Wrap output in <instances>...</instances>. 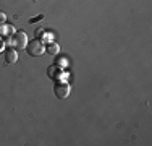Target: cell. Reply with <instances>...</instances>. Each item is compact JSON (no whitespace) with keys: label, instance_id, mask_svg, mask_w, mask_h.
Instances as JSON below:
<instances>
[{"label":"cell","instance_id":"1","mask_svg":"<svg viewBox=\"0 0 152 146\" xmlns=\"http://www.w3.org/2000/svg\"><path fill=\"white\" fill-rule=\"evenodd\" d=\"M12 44L16 47L18 50L26 49V46H28V36H26V32H24V31L15 32V34H13V38H12Z\"/></svg>","mask_w":152,"mask_h":146},{"label":"cell","instance_id":"2","mask_svg":"<svg viewBox=\"0 0 152 146\" xmlns=\"http://www.w3.org/2000/svg\"><path fill=\"white\" fill-rule=\"evenodd\" d=\"M28 52L32 57H39L44 54V46H42L41 41H31V42H28Z\"/></svg>","mask_w":152,"mask_h":146},{"label":"cell","instance_id":"3","mask_svg":"<svg viewBox=\"0 0 152 146\" xmlns=\"http://www.w3.org/2000/svg\"><path fill=\"white\" fill-rule=\"evenodd\" d=\"M55 96L58 97V99H66V97L70 96V86L65 81L58 83V85L55 86Z\"/></svg>","mask_w":152,"mask_h":146},{"label":"cell","instance_id":"4","mask_svg":"<svg viewBox=\"0 0 152 146\" xmlns=\"http://www.w3.org/2000/svg\"><path fill=\"white\" fill-rule=\"evenodd\" d=\"M5 62L7 63H16L18 62V52L13 49H8L5 52Z\"/></svg>","mask_w":152,"mask_h":146},{"label":"cell","instance_id":"5","mask_svg":"<svg viewBox=\"0 0 152 146\" xmlns=\"http://www.w3.org/2000/svg\"><path fill=\"white\" fill-rule=\"evenodd\" d=\"M47 52H49L50 55H57V54L60 52V47H58V44H55V42L49 44V47H47Z\"/></svg>","mask_w":152,"mask_h":146},{"label":"cell","instance_id":"6","mask_svg":"<svg viewBox=\"0 0 152 146\" xmlns=\"http://www.w3.org/2000/svg\"><path fill=\"white\" fill-rule=\"evenodd\" d=\"M55 65H58L60 68L66 67V58H63V57H58V58H57V62H55Z\"/></svg>","mask_w":152,"mask_h":146},{"label":"cell","instance_id":"7","mask_svg":"<svg viewBox=\"0 0 152 146\" xmlns=\"http://www.w3.org/2000/svg\"><path fill=\"white\" fill-rule=\"evenodd\" d=\"M5 20H7V15L3 12H0V23H5Z\"/></svg>","mask_w":152,"mask_h":146}]
</instances>
